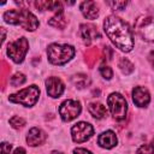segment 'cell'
<instances>
[{
	"mask_svg": "<svg viewBox=\"0 0 154 154\" xmlns=\"http://www.w3.org/2000/svg\"><path fill=\"white\" fill-rule=\"evenodd\" d=\"M103 30L108 38L123 52H130L134 48V35L129 24L122 18L111 14L103 22Z\"/></svg>",
	"mask_w": 154,
	"mask_h": 154,
	"instance_id": "obj_1",
	"label": "cell"
},
{
	"mask_svg": "<svg viewBox=\"0 0 154 154\" xmlns=\"http://www.w3.org/2000/svg\"><path fill=\"white\" fill-rule=\"evenodd\" d=\"M2 18L6 23L20 25L28 31H34L38 26V19L26 8L6 11L2 14Z\"/></svg>",
	"mask_w": 154,
	"mask_h": 154,
	"instance_id": "obj_2",
	"label": "cell"
},
{
	"mask_svg": "<svg viewBox=\"0 0 154 154\" xmlns=\"http://www.w3.org/2000/svg\"><path fill=\"white\" fill-rule=\"evenodd\" d=\"M47 55L49 63H52L53 65H64L73 58L75 48L70 45L52 43L48 46Z\"/></svg>",
	"mask_w": 154,
	"mask_h": 154,
	"instance_id": "obj_3",
	"label": "cell"
},
{
	"mask_svg": "<svg viewBox=\"0 0 154 154\" xmlns=\"http://www.w3.org/2000/svg\"><path fill=\"white\" fill-rule=\"evenodd\" d=\"M38 96H40V89L32 84L14 94H11L8 96V100L14 103H20L25 107H31L37 102Z\"/></svg>",
	"mask_w": 154,
	"mask_h": 154,
	"instance_id": "obj_4",
	"label": "cell"
},
{
	"mask_svg": "<svg viewBox=\"0 0 154 154\" xmlns=\"http://www.w3.org/2000/svg\"><path fill=\"white\" fill-rule=\"evenodd\" d=\"M136 34L147 42L154 41V17L141 16L135 22Z\"/></svg>",
	"mask_w": 154,
	"mask_h": 154,
	"instance_id": "obj_5",
	"label": "cell"
},
{
	"mask_svg": "<svg viewBox=\"0 0 154 154\" xmlns=\"http://www.w3.org/2000/svg\"><path fill=\"white\" fill-rule=\"evenodd\" d=\"M107 105L109 107L111 114L117 120H123L126 116L128 103L125 97L119 93H112L107 97Z\"/></svg>",
	"mask_w": 154,
	"mask_h": 154,
	"instance_id": "obj_6",
	"label": "cell"
},
{
	"mask_svg": "<svg viewBox=\"0 0 154 154\" xmlns=\"http://www.w3.org/2000/svg\"><path fill=\"white\" fill-rule=\"evenodd\" d=\"M29 49V42L25 37H19L16 41L8 43L7 46V55L17 64L22 63L25 58V54Z\"/></svg>",
	"mask_w": 154,
	"mask_h": 154,
	"instance_id": "obj_7",
	"label": "cell"
},
{
	"mask_svg": "<svg viewBox=\"0 0 154 154\" xmlns=\"http://www.w3.org/2000/svg\"><path fill=\"white\" fill-rule=\"evenodd\" d=\"M82 111L81 102L77 100H65L59 107V114L64 122H71L79 116Z\"/></svg>",
	"mask_w": 154,
	"mask_h": 154,
	"instance_id": "obj_8",
	"label": "cell"
},
{
	"mask_svg": "<svg viewBox=\"0 0 154 154\" xmlns=\"http://www.w3.org/2000/svg\"><path fill=\"white\" fill-rule=\"evenodd\" d=\"M94 134V129L89 123L85 122H79L77 124H75L71 129V136L73 142L77 143H82L88 141Z\"/></svg>",
	"mask_w": 154,
	"mask_h": 154,
	"instance_id": "obj_9",
	"label": "cell"
},
{
	"mask_svg": "<svg viewBox=\"0 0 154 154\" xmlns=\"http://www.w3.org/2000/svg\"><path fill=\"white\" fill-rule=\"evenodd\" d=\"M46 89L47 94L51 97H59L64 93V83L58 77H48L46 79Z\"/></svg>",
	"mask_w": 154,
	"mask_h": 154,
	"instance_id": "obj_10",
	"label": "cell"
},
{
	"mask_svg": "<svg viewBox=\"0 0 154 154\" xmlns=\"http://www.w3.org/2000/svg\"><path fill=\"white\" fill-rule=\"evenodd\" d=\"M132 101L136 106L138 107H146L148 106L149 101H150V95L147 88L144 87H135L132 90Z\"/></svg>",
	"mask_w": 154,
	"mask_h": 154,
	"instance_id": "obj_11",
	"label": "cell"
},
{
	"mask_svg": "<svg viewBox=\"0 0 154 154\" xmlns=\"http://www.w3.org/2000/svg\"><path fill=\"white\" fill-rule=\"evenodd\" d=\"M79 32L85 45H90L94 40H97L101 36L94 24H82L79 26Z\"/></svg>",
	"mask_w": 154,
	"mask_h": 154,
	"instance_id": "obj_12",
	"label": "cell"
},
{
	"mask_svg": "<svg viewBox=\"0 0 154 154\" xmlns=\"http://www.w3.org/2000/svg\"><path fill=\"white\" fill-rule=\"evenodd\" d=\"M117 142H118L117 136H116V134L112 130L103 131L97 137V144L100 147H102V148H106V149H111V148L116 147L117 146Z\"/></svg>",
	"mask_w": 154,
	"mask_h": 154,
	"instance_id": "obj_13",
	"label": "cell"
},
{
	"mask_svg": "<svg viewBox=\"0 0 154 154\" xmlns=\"http://www.w3.org/2000/svg\"><path fill=\"white\" fill-rule=\"evenodd\" d=\"M46 141V134L38 128H31L26 135V142L31 147L42 144Z\"/></svg>",
	"mask_w": 154,
	"mask_h": 154,
	"instance_id": "obj_14",
	"label": "cell"
},
{
	"mask_svg": "<svg viewBox=\"0 0 154 154\" xmlns=\"http://www.w3.org/2000/svg\"><path fill=\"white\" fill-rule=\"evenodd\" d=\"M81 12L88 19H95L99 17V6L95 1H84L81 4Z\"/></svg>",
	"mask_w": 154,
	"mask_h": 154,
	"instance_id": "obj_15",
	"label": "cell"
},
{
	"mask_svg": "<svg viewBox=\"0 0 154 154\" xmlns=\"http://www.w3.org/2000/svg\"><path fill=\"white\" fill-rule=\"evenodd\" d=\"M88 111L96 119H102V118H105L107 116L106 107L100 102H90L88 105Z\"/></svg>",
	"mask_w": 154,
	"mask_h": 154,
	"instance_id": "obj_16",
	"label": "cell"
},
{
	"mask_svg": "<svg viewBox=\"0 0 154 154\" xmlns=\"http://www.w3.org/2000/svg\"><path fill=\"white\" fill-rule=\"evenodd\" d=\"M101 57V53L99 51L97 47H91V48H88L85 52H84V60L87 63V65L89 67H93L96 61L99 60V58Z\"/></svg>",
	"mask_w": 154,
	"mask_h": 154,
	"instance_id": "obj_17",
	"label": "cell"
},
{
	"mask_svg": "<svg viewBox=\"0 0 154 154\" xmlns=\"http://www.w3.org/2000/svg\"><path fill=\"white\" fill-rule=\"evenodd\" d=\"M72 83L76 88L78 89H83V88H87L89 84H90V78L84 75V73H77V75H73L72 76Z\"/></svg>",
	"mask_w": 154,
	"mask_h": 154,
	"instance_id": "obj_18",
	"label": "cell"
},
{
	"mask_svg": "<svg viewBox=\"0 0 154 154\" xmlns=\"http://www.w3.org/2000/svg\"><path fill=\"white\" fill-rule=\"evenodd\" d=\"M66 19L64 17V11L63 12H58L55 13L49 20H48V24L53 28H58V29H64L66 26Z\"/></svg>",
	"mask_w": 154,
	"mask_h": 154,
	"instance_id": "obj_19",
	"label": "cell"
},
{
	"mask_svg": "<svg viewBox=\"0 0 154 154\" xmlns=\"http://www.w3.org/2000/svg\"><path fill=\"white\" fill-rule=\"evenodd\" d=\"M118 67L120 69V71L124 73V75H130L132 71H134V65L132 63L126 59V58H122L118 63Z\"/></svg>",
	"mask_w": 154,
	"mask_h": 154,
	"instance_id": "obj_20",
	"label": "cell"
},
{
	"mask_svg": "<svg viewBox=\"0 0 154 154\" xmlns=\"http://www.w3.org/2000/svg\"><path fill=\"white\" fill-rule=\"evenodd\" d=\"M24 82H25V76H24L23 73H20V72L14 73V75L11 77V79H10V83H11L13 87L22 85Z\"/></svg>",
	"mask_w": 154,
	"mask_h": 154,
	"instance_id": "obj_21",
	"label": "cell"
},
{
	"mask_svg": "<svg viewBox=\"0 0 154 154\" xmlns=\"http://www.w3.org/2000/svg\"><path fill=\"white\" fill-rule=\"evenodd\" d=\"M137 154H154V144L150 142V143H144L142 144L137 152Z\"/></svg>",
	"mask_w": 154,
	"mask_h": 154,
	"instance_id": "obj_22",
	"label": "cell"
},
{
	"mask_svg": "<svg viewBox=\"0 0 154 154\" xmlns=\"http://www.w3.org/2000/svg\"><path fill=\"white\" fill-rule=\"evenodd\" d=\"M10 124L12 128L14 129H22L24 125H25V120L22 118V117H18V116H14L10 119Z\"/></svg>",
	"mask_w": 154,
	"mask_h": 154,
	"instance_id": "obj_23",
	"label": "cell"
},
{
	"mask_svg": "<svg viewBox=\"0 0 154 154\" xmlns=\"http://www.w3.org/2000/svg\"><path fill=\"white\" fill-rule=\"evenodd\" d=\"M100 73H101V76H102L105 79H111L112 76H113L112 69H111L109 66H107V65H102V66L100 67Z\"/></svg>",
	"mask_w": 154,
	"mask_h": 154,
	"instance_id": "obj_24",
	"label": "cell"
},
{
	"mask_svg": "<svg viewBox=\"0 0 154 154\" xmlns=\"http://www.w3.org/2000/svg\"><path fill=\"white\" fill-rule=\"evenodd\" d=\"M107 4L112 7V10H114V11H120V10H123V8L126 7L128 1H108Z\"/></svg>",
	"mask_w": 154,
	"mask_h": 154,
	"instance_id": "obj_25",
	"label": "cell"
},
{
	"mask_svg": "<svg viewBox=\"0 0 154 154\" xmlns=\"http://www.w3.org/2000/svg\"><path fill=\"white\" fill-rule=\"evenodd\" d=\"M1 65H2V67H1V79H2V87H4L5 85V79L10 75L11 67H10V65H7L6 61H1Z\"/></svg>",
	"mask_w": 154,
	"mask_h": 154,
	"instance_id": "obj_26",
	"label": "cell"
},
{
	"mask_svg": "<svg viewBox=\"0 0 154 154\" xmlns=\"http://www.w3.org/2000/svg\"><path fill=\"white\" fill-rule=\"evenodd\" d=\"M112 49L109 48V47H105L103 48V54H102V60L105 61V60H111V57H112Z\"/></svg>",
	"mask_w": 154,
	"mask_h": 154,
	"instance_id": "obj_27",
	"label": "cell"
},
{
	"mask_svg": "<svg viewBox=\"0 0 154 154\" xmlns=\"http://www.w3.org/2000/svg\"><path fill=\"white\" fill-rule=\"evenodd\" d=\"M11 149H12V146L10 143H6V142L1 143V154H10Z\"/></svg>",
	"mask_w": 154,
	"mask_h": 154,
	"instance_id": "obj_28",
	"label": "cell"
},
{
	"mask_svg": "<svg viewBox=\"0 0 154 154\" xmlns=\"http://www.w3.org/2000/svg\"><path fill=\"white\" fill-rule=\"evenodd\" d=\"M73 154H93V153L85 148H76L73 150Z\"/></svg>",
	"mask_w": 154,
	"mask_h": 154,
	"instance_id": "obj_29",
	"label": "cell"
},
{
	"mask_svg": "<svg viewBox=\"0 0 154 154\" xmlns=\"http://www.w3.org/2000/svg\"><path fill=\"white\" fill-rule=\"evenodd\" d=\"M148 60H149L150 65L154 67V51H152V52L149 53V55H148Z\"/></svg>",
	"mask_w": 154,
	"mask_h": 154,
	"instance_id": "obj_30",
	"label": "cell"
},
{
	"mask_svg": "<svg viewBox=\"0 0 154 154\" xmlns=\"http://www.w3.org/2000/svg\"><path fill=\"white\" fill-rule=\"evenodd\" d=\"M13 154H25V150H24V148L19 147V148H17V149L14 150V153H13Z\"/></svg>",
	"mask_w": 154,
	"mask_h": 154,
	"instance_id": "obj_31",
	"label": "cell"
},
{
	"mask_svg": "<svg viewBox=\"0 0 154 154\" xmlns=\"http://www.w3.org/2000/svg\"><path fill=\"white\" fill-rule=\"evenodd\" d=\"M52 154H63V153H61V152H58V150H53Z\"/></svg>",
	"mask_w": 154,
	"mask_h": 154,
	"instance_id": "obj_32",
	"label": "cell"
},
{
	"mask_svg": "<svg viewBox=\"0 0 154 154\" xmlns=\"http://www.w3.org/2000/svg\"><path fill=\"white\" fill-rule=\"evenodd\" d=\"M152 143H153V144H154V138H153V140H152Z\"/></svg>",
	"mask_w": 154,
	"mask_h": 154,
	"instance_id": "obj_33",
	"label": "cell"
}]
</instances>
